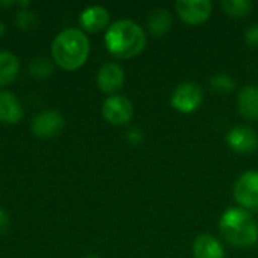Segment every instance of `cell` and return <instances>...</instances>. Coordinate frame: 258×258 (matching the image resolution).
<instances>
[{"label":"cell","mask_w":258,"mask_h":258,"mask_svg":"<svg viewBox=\"0 0 258 258\" xmlns=\"http://www.w3.org/2000/svg\"><path fill=\"white\" fill-rule=\"evenodd\" d=\"M3 32H5V26H3V24L0 23V36L3 35Z\"/></svg>","instance_id":"cell-24"},{"label":"cell","mask_w":258,"mask_h":258,"mask_svg":"<svg viewBox=\"0 0 258 258\" xmlns=\"http://www.w3.org/2000/svg\"><path fill=\"white\" fill-rule=\"evenodd\" d=\"M237 109L245 119L258 121V86L246 85L239 91Z\"/></svg>","instance_id":"cell-12"},{"label":"cell","mask_w":258,"mask_h":258,"mask_svg":"<svg viewBox=\"0 0 258 258\" xmlns=\"http://www.w3.org/2000/svg\"><path fill=\"white\" fill-rule=\"evenodd\" d=\"M124 80H125L124 70L119 63L115 62L104 63L97 74V85L106 94H113L118 89H121Z\"/></svg>","instance_id":"cell-10"},{"label":"cell","mask_w":258,"mask_h":258,"mask_svg":"<svg viewBox=\"0 0 258 258\" xmlns=\"http://www.w3.org/2000/svg\"><path fill=\"white\" fill-rule=\"evenodd\" d=\"M227 144L239 154H251L258 148L257 132L248 125L233 127L227 133Z\"/></svg>","instance_id":"cell-9"},{"label":"cell","mask_w":258,"mask_h":258,"mask_svg":"<svg viewBox=\"0 0 258 258\" xmlns=\"http://www.w3.org/2000/svg\"><path fill=\"white\" fill-rule=\"evenodd\" d=\"M172 27V14L165 8H157L148 15V29L154 36L166 35Z\"/></svg>","instance_id":"cell-15"},{"label":"cell","mask_w":258,"mask_h":258,"mask_svg":"<svg viewBox=\"0 0 258 258\" xmlns=\"http://www.w3.org/2000/svg\"><path fill=\"white\" fill-rule=\"evenodd\" d=\"M222 237L237 248H251L258 242V224L252 215L242 207L224 212L219 221Z\"/></svg>","instance_id":"cell-3"},{"label":"cell","mask_w":258,"mask_h":258,"mask_svg":"<svg viewBox=\"0 0 258 258\" xmlns=\"http://www.w3.org/2000/svg\"><path fill=\"white\" fill-rule=\"evenodd\" d=\"M236 201L242 209L248 212H258V172L246 171L243 172L233 189Z\"/></svg>","instance_id":"cell-4"},{"label":"cell","mask_w":258,"mask_h":258,"mask_svg":"<svg viewBox=\"0 0 258 258\" xmlns=\"http://www.w3.org/2000/svg\"><path fill=\"white\" fill-rule=\"evenodd\" d=\"M20 71V62L11 51H0V86H6L15 80Z\"/></svg>","instance_id":"cell-16"},{"label":"cell","mask_w":258,"mask_h":258,"mask_svg":"<svg viewBox=\"0 0 258 258\" xmlns=\"http://www.w3.org/2000/svg\"><path fill=\"white\" fill-rule=\"evenodd\" d=\"M109 11L104 6L100 5H92L88 6L82 11L79 21L82 24V27L88 32H100L104 27H107L109 24Z\"/></svg>","instance_id":"cell-11"},{"label":"cell","mask_w":258,"mask_h":258,"mask_svg":"<svg viewBox=\"0 0 258 258\" xmlns=\"http://www.w3.org/2000/svg\"><path fill=\"white\" fill-rule=\"evenodd\" d=\"M104 42L109 53L115 57L130 59L145 48L147 35L136 21L122 18L107 27Z\"/></svg>","instance_id":"cell-1"},{"label":"cell","mask_w":258,"mask_h":258,"mask_svg":"<svg viewBox=\"0 0 258 258\" xmlns=\"http://www.w3.org/2000/svg\"><path fill=\"white\" fill-rule=\"evenodd\" d=\"M221 8L224 12L230 17H245L252 11V2L251 0H224L221 3Z\"/></svg>","instance_id":"cell-17"},{"label":"cell","mask_w":258,"mask_h":258,"mask_svg":"<svg viewBox=\"0 0 258 258\" xmlns=\"http://www.w3.org/2000/svg\"><path fill=\"white\" fill-rule=\"evenodd\" d=\"M86 258H100V257H97V255H88Z\"/></svg>","instance_id":"cell-25"},{"label":"cell","mask_w":258,"mask_h":258,"mask_svg":"<svg viewBox=\"0 0 258 258\" xmlns=\"http://www.w3.org/2000/svg\"><path fill=\"white\" fill-rule=\"evenodd\" d=\"M125 139L128 141V144H132V145H139L142 141H144V133H142V130L141 128H138V127H132V128H128L127 130V133H125Z\"/></svg>","instance_id":"cell-21"},{"label":"cell","mask_w":258,"mask_h":258,"mask_svg":"<svg viewBox=\"0 0 258 258\" xmlns=\"http://www.w3.org/2000/svg\"><path fill=\"white\" fill-rule=\"evenodd\" d=\"M51 54L63 70H77L89 56V39L79 29H65L56 35L51 44Z\"/></svg>","instance_id":"cell-2"},{"label":"cell","mask_w":258,"mask_h":258,"mask_svg":"<svg viewBox=\"0 0 258 258\" xmlns=\"http://www.w3.org/2000/svg\"><path fill=\"white\" fill-rule=\"evenodd\" d=\"M203 103V89L195 82L180 83L171 95V106L181 113L195 112Z\"/></svg>","instance_id":"cell-5"},{"label":"cell","mask_w":258,"mask_h":258,"mask_svg":"<svg viewBox=\"0 0 258 258\" xmlns=\"http://www.w3.org/2000/svg\"><path fill=\"white\" fill-rule=\"evenodd\" d=\"M15 23L20 29H33L36 27L38 24V17L36 14H33L32 11H27V9H23V11H18L17 12V17H15Z\"/></svg>","instance_id":"cell-20"},{"label":"cell","mask_w":258,"mask_h":258,"mask_svg":"<svg viewBox=\"0 0 258 258\" xmlns=\"http://www.w3.org/2000/svg\"><path fill=\"white\" fill-rule=\"evenodd\" d=\"M101 113L109 124L124 125L133 118V104L124 95H110L104 100Z\"/></svg>","instance_id":"cell-6"},{"label":"cell","mask_w":258,"mask_h":258,"mask_svg":"<svg viewBox=\"0 0 258 258\" xmlns=\"http://www.w3.org/2000/svg\"><path fill=\"white\" fill-rule=\"evenodd\" d=\"M9 216H8V213L5 212V210H2L0 209V234H3V233H6L8 231V228H9Z\"/></svg>","instance_id":"cell-23"},{"label":"cell","mask_w":258,"mask_h":258,"mask_svg":"<svg viewBox=\"0 0 258 258\" xmlns=\"http://www.w3.org/2000/svg\"><path fill=\"white\" fill-rule=\"evenodd\" d=\"M23 107L18 98L8 91H0V122L17 124L23 118Z\"/></svg>","instance_id":"cell-13"},{"label":"cell","mask_w":258,"mask_h":258,"mask_svg":"<svg viewBox=\"0 0 258 258\" xmlns=\"http://www.w3.org/2000/svg\"><path fill=\"white\" fill-rule=\"evenodd\" d=\"M65 119L57 110H42L32 121V133L38 138L48 139L57 136L63 128Z\"/></svg>","instance_id":"cell-7"},{"label":"cell","mask_w":258,"mask_h":258,"mask_svg":"<svg viewBox=\"0 0 258 258\" xmlns=\"http://www.w3.org/2000/svg\"><path fill=\"white\" fill-rule=\"evenodd\" d=\"M210 86L216 91V92H221V94H227V92H231L236 86L234 80L225 74V73H218L215 74L212 79H210Z\"/></svg>","instance_id":"cell-19"},{"label":"cell","mask_w":258,"mask_h":258,"mask_svg":"<svg viewBox=\"0 0 258 258\" xmlns=\"http://www.w3.org/2000/svg\"><path fill=\"white\" fill-rule=\"evenodd\" d=\"M245 41L251 47H258V24H251L245 30Z\"/></svg>","instance_id":"cell-22"},{"label":"cell","mask_w":258,"mask_h":258,"mask_svg":"<svg viewBox=\"0 0 258 258\" xmlns=\"http://www.w3.org/2000/svg\"><path fill=\"white\" fill-rule=\"evenodd\" d=\"M194 255L195 258H225V249L216 237L201 234L194 242Z\"/></svg>","instance_id":"cell-14"},{"label":"cell","mask_w":258,"mask_h":258,"mask_svg":"<svg viewBox=\"0 0 258 258\" xmlns=\"http://www.w3.org/2000/svg\"><path fill=\"white\" fill-rule=\"evenodd\" d=\"M213 5L209 0H178L175 11L180 18L189 24L204 23L212 15Z\"/></svg>","instance_id":"cell-8"},{"label":"cell","mask_w":258,"mask_h":258,"mask_svg":"<svg viewBox=\"0 0 258 258\" xmlns=\"http://www.w3.org/2000/svg\"><path fill=\"white\" fill-rule=\"evenodd\" d=\"M29 71L36 79H47L53 73V63L50 59H47L44 56H38V57H33L30 60Z\"/></svg>","instance_id":"cell-18"}]
</instances>
